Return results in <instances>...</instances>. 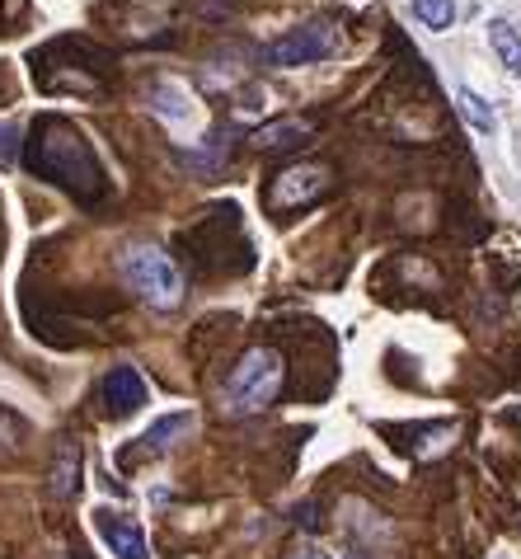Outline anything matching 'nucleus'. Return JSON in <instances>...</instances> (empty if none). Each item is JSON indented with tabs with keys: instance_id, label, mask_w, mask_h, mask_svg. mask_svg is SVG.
I'll return each instance as SVG.
<instances>
[{
	"instance_id": "obj_13",
	"label": "nucleus",
	"mask_w": 521,
	"mask_h": 559,
	"mask_svg": "<svg viewBox=\"0 0 521 559\" xmlns=\"http://www.w3.org/2000/svg\"><path fill=\"white\" fill-rule=\"evenodd\" d=\"M306 137V123H277V127H263L259 137V146H296V141Z\"/></svg>"
},
{
	"instance_id": "obj_1",
	"label": "nucleus",
	"mask_w": 521,
	"mask_h": 559,
	"mask_svg": "<svg viewBox=\"0 0 521 559\" xmlns=\"http://www.w3.org/2000/svg\"><path fill=\"white\" fill-rule=\"evenodd\" d=\"M29 170L38 174V179H47V184L66 188V193L80 202H99L108 188L94 146L85 141V132H76L66 118H38V123H33Z\"/></svg>"
},
{
	"instance_id": "obj_3",
	"label": "nucleus",
	"mask_w": 521,
	"mask_h": 559,
	"mask_svg": "<svg viewBox=\"0 0 521 559\" xmlns=\"http://www.w3.org/2000/svg\"><path fill=\"white\" fill-rule=\"evenodd\" d=\"M123 278L146 306H155V311H174V306L184 301V273L174 268V259H169L165 249H155V245L127 249Z\"/></svg>"
},
{
	"instance_id": "obj_9",
	"label": "nucleus",
	"mask_w": 521,
	"mask_h": 559,
	"mask_svg": "<svg viewBox=\"0 0 521 559\" xmlns=\"http://www.w3.org/2000/svg\"><path fill=\"white\" fill-rule=\"evenodd\" d=\"M193 423H198V419H193L188 409H179V414H160V419L141 433V447H146V451H169L179 437L193 433Z\"/></svg>"
},
{
	"instance_id": "obj_15",
	"label": "nucleus",
	"mask_w": 521,
	"mask_h": 559,
	"mask_svg": "<svg viewBox=\"0 0 521 559\" xmlns=\"http://www.w3.org/2000/svg\"><path fill=\"white\" fill-rule=\"evenodd\" d=\"M296 559H329V555H320V550H301Z\"/></svg>"
},
{
	"instance_id": "obj_10",
	"label": "nucleus",
	"mask_w": 521,
	"mask_h": 559,
	"mask_svg": "<svg viewBox=\"0 0 521 559\" xmlns=\"http://www.w3.org/2000/svg\"><path fill=\"white\" fill-rule=\"evenodd\" d=\"M489 43H493V52H498V62L521 76V33L512 29L507 19H493L489 24Z\"/></svg>"
},
{
	"instance_id": "obj_6",
	"label": "nucleus",
	"mask_w": 521,
	"mask_h": 559,
	"mask_svg": "<svg viewBox=\"0 0 521 559\" xmlns=\"http://www.w3.org/2000/svg\"><path fill=\"white\" fill-rule=\"evenodd\" d=\"M329 188V170L324 165H292V170L277 174V184L268 188V207L287 212V207H301V202L320 198Z\"/></svg>"
},
{
	"instance_id": "obj_2",
	"label": "nucleus",
	"mask_w": 521,
	"mask_h": 559,
	"mask_svg": "<svg viewBox=\"0 0 521 559\" xmlns=\"http://www.w3.org/2000/svg\"><path fill=\"white\" fill-rule=\"evenodd\" d=\"M282 376H287L282 353H273V348H249L245 358L230 367L226 390H221V409L235 414V419H240V414H259V409H268V404L277 400Z\"/></svg>"
},
{
	"instance_id": "obj_12",
	"label": "nucleus",
	"mask_w": 521,
	"mask_h": 559,
	"mask_svg": "<svg viewBox=\"0 0 521 559\" xmlns=\"http://www.w3.org/2000/svg\"><path fill=\"white\" fill-rule=\"evenodd\" d=\"M456 104H460V113H465V123L475 127V132H493V109L479 99L470 85H460L456 90Z\"/></svg>"
},
{
	"instance_id": "obj_7",
	"label": "nucleus",
	"mask_w": 521,
	"mask_h": 559,
	"mask_svg": "<svg viewBox=\"0 0 521 559\" xmlns=\"http://www.w3.org/2000/svg\"><path fill=\"white\" fill-rule=\"evenodd\" d=\"M146 400H151V390H146V381H141L137 367L118 362V367L104 376V404H108V414L127 419V414H137Z\"/></svg>"
},
{
	"instance_id": "obj_5",
	"label": "nucleus",
	"mask_w": 521,
	"mask_h": 559,
	"mask_svg": "<svg viewBox=\"0 0 521 559\" xmlns=\"http://www.w3.org/2000/svg\"><path fill=\"white\" fill-rule=\"evenodd\" d=\"M94 536L104 541V550L113 559H151V545H146V531L137 527V517L99 508L94 513Z\"/></svg>"
},
{
	"instance_id": "obj_11",
	"label": "nucleus",
	"mask_w": 521,
	"mask_h": 559,
	"mask_svg": "<svg viewBox=\"0 0 521 559\" xmlns=\"http://www.w3.org/2000/svg\"><path fill=\"white\" fill-rule=\"evenodd\" d=\"M414 19L423 29H451V19H456V0H414Z\"/></svg>"
},
{
	"instance_id": "obj_14",
	"label": "nucleus",
	"mask_w": 521,
	"mask_h": 559,
	"mask_svg": "<svg viewBox=\"0 0 521 559\" xmlns=\"http://www.w3.org/2000/svg\"><path fill=\"white\" fill-rule=\"evenodd\" d=\"M19 160V132L10 123H0V170H10Z\"/></svg>"
},
{
	"instance_id": "obj_4",
	"label": "nucleus",
	"mask_w": 521,
	"mask_h": 559,
	"mask_svg": "<svg viewBox=\"0 0 521 559\" xmlns=\"http://www.w3.org/2000/svg\"><path fill=\"white\" fill-rule=\"evenodd\" d=\"M338 52V29L334 24H301V29L282 33L277 43L263 47V62L268 66H310L324 62Z\"/></svg>"
},
{
	"instance_id": "obj_8",
	"label": "nucleus",
	"mask_w": 521,
	"mask_h": 559,
	"mask_svg": "<svg viewBox=\"0 0 521 559\" xmlns=\"http://www.w3.org/2000/svg\"><path fill=\"white\" fill-rule=\"evenodd\" d=\"M47 489L57 498H71L80 489V447L71 437L57 442V456H52V470H47Z\"/></svg>"
}]
</instances>
